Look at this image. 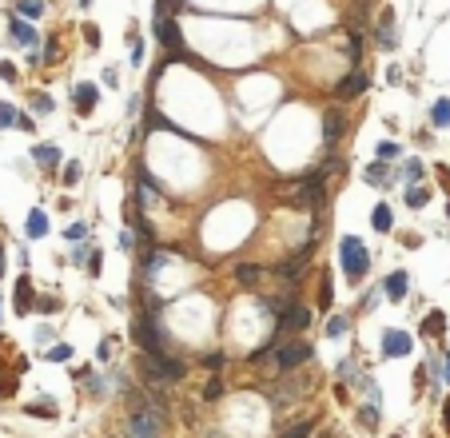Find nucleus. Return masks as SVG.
Returning a JSON list of instances; mask_svg holds the SVG:
<instances>
[{"label": "nucleus", "mask_w": 450, "mask_h": 438, "mask_svg": "<svg viewBox=\"0 0 450 438\" xmlns=\"http://www.w3.org/2000/svg\"><path fill=\"white\" fill-rule=\"evenodd\" d=\"M339 267H343V275L351 279V283H359V279L367 275L370 255H367V247H363V239L347 235V239L339 244Z\"/></svg>", "instance_id": "nucleus-1"}, {"label": "nucleus", "mask_w": 450, "mask_h": 438, "mask_svg": "<svg viewBox=\"0 0 450 438\" xmlns=\"http://www.w3.org/2000/svg\"><path fill=\"white\" fill-rule=\"evenodd\" d=\"M163 435V410L140 406L128 422H124V438H160Z\"/></svg>", "instance_id": "nucleus-2"}, {"label": "nucleus", "mask_w": 450, "mask_h": 438, "mask_svg": "<svg viewBox=\"0 0 450 438\" xmlns=\"http://www.w3.org/2000/svg\"><path fill=\"white\" fill-rule=\"evenodd\" d=\"M132 335H136V343L144 347L147 355H163V331H160V323H152V319H140V323L132 327Z\"/></svg>", "instance_id": "nucleus-3"}, {"label": "nucleus", "mask_w": 450, "mask_h": 438, "mask_svg": "<svg viewBox=\"0 0 450 438\" xmlns=\"http://www.w3.org/2000/svg\"><path fill=\"white\" fill-rule=\"evenodd\" d=\"M279 367H283V371H291V367H303L307 358H311V343H287V347H279Z\"/></svg>", "instance_id": "nucleus-4"}, {"label": "nucleus", "mask_w": 450, "mask_h": 438, "mask_svg": "<svg viewBox=\"0 0 450 438\" xmlns=\"http://www.w3.org/2000/svg\"><path fill=\"white\" fill-rule=\"evenodd\" d=\"M152 28H156V40H160L163 48L179 52V24L172 17H152Z\"/></svg>", "instance_id": "nucleus-5"}, {"label": "nucleus", "mask_w": 450, "mask_h": 438, "mask_svg": "<svg viewBox=\"0 0 450 438\" xmlns=\"http://www.w3.org/2000/svg\"><path fill=\"white\" fill-rule=\"evenodd\" d=\"M363 88H367V72H363V68H354V72H347V76H343V80L335 84V100L359 96Z\"/></svg>", "instance_id": "nucleus-6"}, {"label": "nucleus", "mask_w": 450, "mask_h": 438, "mask_svg": "<svg viewBox=\"0 0 450 438\" xmlns=\"http://www.w3.org/2000/svg\"><path fill=\"white\" fill-rule=\"evenodd\" d=\"M383 355L386 358L411 355V335H402V331H383Z\"/></svg>", "instance_id": "nucleus-7"}, {"label": "nucleus", "mask_w": 450, "mask_h": 438, "mask_svg": "<svg viewBox=\"0 0 450 438\" xmlns=\"http://www.w3.org/2000/svg\"><path fill=\"white\" fill-rule=\"evenodd\" d=\"M12 40H17L20 48H28V52L40 48V33H36L33 24H24L20 17H12Z\"/></svg>", "instance_id": "nucleus-8"}, {"label": "nucleus", "mask_w": 450, "mask_h": 438, "mask_svg": "<svg viewBox=\"0 0 450 438\" xmlns=\"http://www.w3.org/2000/svg\"><path fill=\"white\" fill-rule=\"evenodd\" d=\"M343 128H347V124H343V112H339V108H327V112H323V140L335 144L339 136H343Z\"/></svg>", "instance_id": "nucleus-9"}, {"label": "nucleus", "mask_w": 450, "mask_h": 438, "mask_svg": "<svg viewBox=\"0 0 450 438\" xmlns=\"http://www.w3.org/2000/svg\"><path fill=\"white\" fill-rule=\"evenodd\" d=\"M96 100H100L96 84H76V108H80V116L92 112V108H96Z\"/></svg>", "instance_id": "nucleus-10"}, {"label": "nucleus", "mask_w": 450, "mask_h": 438, "mask_svg": "<svg viewBox=\"0 0 450 438\" xmlns=\"http://www.w3.org/2000/svg\"><path fill=\"white\" fill-rule=\"evenodd\" d=\"M307 323H311V311L299 307V303H295V307H291L287 315H283V327H291V331H303Z\"/></svg>", "instance_id": "nucleus-11"}, {"label": "nucleus", "mask_w": 450, "mask_h": 438, "mask_svg": "<svg viewBox=\"0 0 450 438\" xmlns=\"http://www.w3.org/2000/svg\"><path fill=\"white\" fill-rule=\"evenodd\" d=\"M33 160H36V163H44V167H56V163H60V147L36 144V147H33Z\"/></svg>", "instance_id": "nucleus-12"}, {"label": "nucleus", "mask_w": 450, "mask_h": 438, "mask_svg": "<svg viewBox=\"0 0 450 438\" xmlns=\"http://www.w3.org/2000/svg\"><path fill=\"white\" fill-rule=\"evenodd\" d=\"M386 295H390L395 303L406 295V271H390V275H386Z\"/></svg>", "instance_id": "nucleus-13"}, {"label": "nucleus", "mask_w": 450, "mask_h": 438, "mask_svg": "<svg viewBox=\"0 0 450 438\" xmlns=\"http://www.w3.org/2000/svg\"><path fill=\"white\" fill-rule=\"evenodd\" d=\"M303 263H307V251H299V255H291L287 263H279L275 271H279V275H283V279H295V275H299V271H303Z\"/></svg>", "instance_id": "nucleus-14"}, {"label": "nucleus", "mask_w": 450, "mask_h": 438, "mask_svg": "<svg viewBox=\"0 0 450 438\" xmlns=\"http://www.w3.org/2000/svg\"><path fill=\"white\" fill-rule=\"evenodd\" d=\"M370 223H375V231H390V223H395L390 208H386V203H379V208L370 211Z\"/></svg>", "instance_id": "nucleus-15"}, {"label": "nucleus", "mask_w": 450, "mask_h": 438, "mask_svg": "<svg viewBox=\"0 0 450 438\" xmlns=\"http://www.w3.org/2000/svg\"><path fill=\"white\" fill-rule=\"evenodd\" d=\"M28 239H40V235H44V231H48V219H44V211H33V215H28Z\"/></svg>", "instance_id": "nucleus-16"}, {"label": "nucleus", "mask_w": 450, "mask_h": 438, "mask_svg": "<svg viewBox=\"0 0 450 438\" xmlns=\"http://www.w3.org/2000/svg\"><path fill=\"white\" fill-rule=\"evenodd\" d=\"M431 120H434V128H447V124H450V100H438V104H434Z\"/></svg>", "instance_id": "nucleus-17"}, {"label": "nucleus", "mask_w": 450, "mask_h": 438, "mask_svg": "<svg viewBox=\"0 0 450 438\" xmlns=\"http://www.w3.org/2000/svg\"><path fill=\"white\" fill-rule=\"evenodd\" d=\"M375 40H379V48H395V28H390V17H383V24H379Z\"/></svg>", "instance_id": "nucleus-18"}, {"label": "nucleus", "mask_w": 450, "mask_h": 438, "mask_svg": "<svg viewBox=\"0 0 450 438\" xmlns=\"http://www.w3.org/2000/svg\"><path fill=\"white\" fill-rule=\"evenodd\" d=\"M235 279H240L243 287H255V283H259V267H251V263H240V267H235Z\"/></svg>", "instance_id": "nucleus-19"}, {"label": "nucleus", "mask_w": 450, "mask_h": 438, "mask_svg": "<svg viewBox=\"0 0 450 438\" xmlns=\"http://www.w3.org/2000/svg\"><path fill=\"white\" fill-rule=\"evenodd\" d=\"M17 12L20 17H40V12H44V0H17Z\"/></svg>", "instance_id": "nucleus-20"}, {"label": "nucleus", "mask_w": 450, "mask_h": 438, "mask_svg": "<svg viewBox=\"0 0 450 438\" xmlns=\"http://www.w3.org/2000/svg\"><path fill=\"white\" fill-rule=\"evenodd\" d=\"M442 331H447V315L442 311H431L426 315V335H442Z\"/></svg>", "instance_id": "nucleus-21"}, {"label": "nucleus", "mask_w": 450, "mask_h": 438, "mask_svg": "<svg viewBox=\"0 0 450 438\" xmlns=\"http://www.w3.org/2000/svg\"><path fill=\"white\" fill-rule=\"evenodd\" d=\"M426 199H431V192L411 183V192H406V203H411V208H426Z\"/></svg>", "instance_id": "nucleus-22"}, {"label": "nucleus", "mask_w": 450, "mask_h": 438, "mask_svg": "<svg viewBox=\"0 0 450 438\" xmlns=\"http://www.w3.org/2000/svg\"><path fill=\"white\" fill-rule=\"evenodd\" d=\"M347 56H351V64L359 68V60H363V40H359V33H351V40H347Z\"/></svg>", "instance_id": "nucleus-23"}, {"label": "nucleus", "mask_w": 450, "mask_h": 438, "mask_svg": "<svg viewBox=\"0 0 450 438\" xmlns=\"http://www.w3.org/2000/svg\"><path fill=\"white\" fill-rule=\"evenodd\" d=\"M386 179H390V167H379V163L367 167V183H386Z\"/></svg>", "instance_id": "nucleus-24"}, {"label": "nucleus", "mask_w": 450, "mask_h": 438, "mask_svg": "<svg viewBox=\"0 0 450 438\" xmlns=\"http://www.w3.org/2000/svg\"><path fill=\"white\" fill-rule=\"evenodd\" d=\"M20 116H17V108H8V104H0V128H8V124H17Z\"/></svg>", "instance_id": "nucleus-25"}, {"label": "nucleus", "mask_w": 450, "mask_h": 438, "mask_svg": "<svg viewBox=\"0 0 450 438\" xmlns=\"http://www.w3.org/2000/svg\"><path fill=\"white\" fill-rule=\"evenodd\" d=\"M359 419H363V426H370V430H375V426H379V410H375V406H363V414H359Z\"/></svg>", "instance_id": "nucleus-26"}, {"label": "nucleus", "mask_w": 450, "mask_h": 438, "mask_svg": "<svg viewBox=\"0 0 450 438\" xmlns=\"http://www.w3.org/2000/svg\"><path fill=\"white\" fill-rule=\"evenodd\" d=\"M402 176L411 179V183H415V179H422V163H418V160H411L406 167H402Z\"/></svg>", "instance_id": "nucleus-27"}, {"label": "nucleus", "mask_w": 450, "mask_h": 438, "mask_svg": "<svg viewBox=\"0 0 450 438\" xmlns=\"http://www.w3.org/2000/svg\"><path fill=\"white\" fill-rule=\"evenodd\" d=\"M48 358H52V363H64V358H72V347H68V343H64V347H52Z\"/></svg>", "instance_id": "nucleus-28"}, {"label": "nucleus", "mask_w": 450, "mask_h": 438, "mask_svg": "<svg viewBox=\"0 0 450 438\" xmlns=\"http://www.w3.org/2000/svg\"><path fill=\"white\" fill-rule=\"evenodd\" d=\"M33 104H36V112H40V116H48V112H52V100L44 96V92H40V96H33Z\"/></svg>", "instance_id": "nucleus-29"}, {"label": "nucleus", "mask_w": 450, "mask_h": 438, "mask_svg": "<svg viewBox=\"0 0 450 438\" xmlns=\"http://www.w3.org/2000/svg\"><path fill=\"white\" fill-rule=\"evenodd\" d=\"M307 435H311V422H299V426H291L283 438H307Z\"/></svg>", "instance_id": "nucleus-30"}, {"label": "nucleus", "mask_w": 450, "mask_h": 438, "mask_svg": "<svg viewBox=\"0 0 450 438\" xmlns=\"http://www.w3.org/2000/svg\"><path fill=\"white\" fill-rule=\"evenodd\" d=\"M399 156V144H379V160H395Z\"/></svg>", "instance_id": "nucleus-31"}, {"label": "nucleus", "mask_w": 450, "mask_h": 438, "mask_svg": "<svg viewBox=\"0 0 450 438\" xmlns=\"http://www.w3.org/2000/svg\"><path fill=\"white\" fill-rule=\"evenodd\" d=\"M84 235H88V223H72V228H68V239H76V244H80Z\"/></svg>", "instance_id": "nucleus-32"}, {"label": "nucleus", "mask_w": 450, "mask_h": 438, "mask_svg": "<svg viewBox=\"0 0 450 438\" xmlns=\"http://www.w3.org/2000/svg\"><path fill=\"white\" fill-rule=\"evenodd\" d=\"M343 331H347V323H343V319H331V323H327V335H331V339H339Z\"/></svg>", "instance_id": "nucleus-33"}, {"label": "nucleus", "mask_w": 450, "mask_h": 438, "mask_svg": "<svg viewBox=\"0 0 450 438\" xmlns=\"http://www.w3.org/2000/svg\"><path fill=\"white\" fill-rule=\"evenodd\" d=\"M219 390H224V383H219V378H211L208 390H204V399H219Z\"/></svg>", "instance_id": "nucleus-34"}, {"label": "nucleus", "mask_w": 450, "mask_h": 438, "mask_svg": "<svg viewBox=\"0 0 450 438\" xmlns=\"http://www.w3.org/2000/svg\"><path fill=\"white\" fill-rule=\"evenodd\" d=\"M120 247L132 251V247H136V231H120Z\"/></svg>", "instance_id": "nucleus-35"}, {"label": "nucleus", "mask_w": 450, "mask_h": 438, "mask_svg": "<svg viewBox=\"0 0 450 438\" xmlns=\"http://www.w3.org/2000/svg\"><path fill=\"white\" fill-rule=\"evenodd\" d=\"M84 36H88V44H100V28H92V24L84 28Z\"/></svg>", "instance_id": "nucleus-36"}, {"label": "nucleus", "mask_w": 450, "mask_h": 438, "mask_svg": "<svg viewBox=\"0 0 450 438\" xmlns=\"http://www.w3.org/2000/svg\"><path fill=\"white\" fill-rule=\"evenodd\" d=\"M442 378L450 383V351H447V367H442Z\"/></svg>", "instance_id": "nucleus-37"}, {"label": "nucleus", "mask_w": 450, "mask_h": 438, "mask_svg": "<svg viewBox=\"0 0 450 438\" xmlns=\"http://www.w3.org/2000/svg\"><path fill=\"white\" fill-rule=\"evenodd\" d=\"M442 419H447V426H450V399H447V406H442Z\"/></svg>", "instance_id": "nucleus-38"}, {"label": "nucleus", "mask_w": 450, "mask_h": 438, "mask_svg": "<svg viewBox=\"0 0 450 438\" xmlns=\"http://www.w3.org/2000/svg\"><path fill=\"white\" fill-rule=\"evenodd\" d=\"M0 271H4V251H0Z\"/></svg>", "instance_id": "nucleus-39"}]
</instances>
